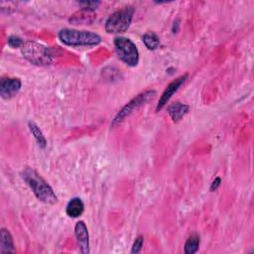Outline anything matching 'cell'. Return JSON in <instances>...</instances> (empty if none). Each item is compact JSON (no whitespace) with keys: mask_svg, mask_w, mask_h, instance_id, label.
<instances>
[{"mask_svg":"<svg viewBox=\"0 0 254 254\" xmlns=\"http://www.w3.org/2000/svg\"><path fill=\"white\" fill-rule=\"evenodd\" d=\"M22 179L32 190L36 198L44 204L55 205L58 202V198L53 191L52 187L34 170L29 167L25 168L21 173Z\"/></svg>","mask_w":254,"mask_h":254,"instance_id":"cell-1","label":"cell"},{"mask_svg":"<svg viewBox=\"0 0 254 254\" xmlns=\"http://www.w3.org/2000/svg\"><path fill=\"white\" fill-rule=\"evenodd\" d=\"M58 37L63 44L71 47H93L102 43L101 36L91 31L65 28L59 32Z\"/></svg>","mask_w":254,"mask_h":254,"instance_id":"cell-2","label":"cell"},{"mask_svg":"<svg viewBox=\"0 0 254 254\" xmlns=\"http://www.w3.org/2000/svg\"><path fill=\"white\" fill-rule=\"evenodd\" d=\"M135 9L133 6H125L112 13L106 21V31L109 34H121L131 25Z\"/></svg>","mask_w":254,"mask_h":254,"instance_id":"cell-3","label":"cell"},{"mask_svg":"<svg viewBox=\"0 0 254 254\" xmlns=\"http://www.w3.org/2000/svg\"><path fill=\"white\" fill-rule=\"evenodd\" d=\"M22 55L30 63L38 66H47L52 63L53 55L49 48L34 41H25L21 47Z\"/></svg>","mask_w":254,"mask_h":254,"instance_id":"cell-4","label":"cell"},{"mask_svg":"<svg viewBox=\"0 0 254 254\" xmlns=\"http://www.w3.org/2000/svg\"><path fill=\"white\" fill-rule=\"evenodd\" d=\"M114 48L117 57L127 66L136 67L139 63V52L136 45L128 38L116 37Z\"/></svg>","mask_w":254,"mask_h":254,"instance_id":"cell-5","label":"cell"},{"mask_svg":"<svg viewBox=\"0 0 254 254\" xmlns=\"http://www.w3.org/2000/svg\"><path fill=\"white\" fill-rule=\"evenodd\" d=\"M156 96V92L155 91H147L144 92L142 94H139L138 96H136L134 99H132L129 103H127L118 112L117 114L114 116L111 126H115L116 124H119L120 122H122L127 116H129L134 110H136L137 109H139L141 106L145 105L147 102H149L150 100L154 99Z\"/></svg>","mask_w":254,"mask_h":254,"instance_id":"cell-6","label":"cell"},{"mask_svg":"<svg viewBox=\"0 0 254 254\" xmlns=\"http://www.w3.org/2000/svg\"><path fill=\"white\" fill-rule=\"evenodd\" d=\"M187 78H188V74L186 73V74H183V75L179 76L178 78L174 79L172 82L168 84L167 88L163 92V94H162V96H161V98L158 102V105L156 107V111L157 112H159L168 104V102L171 100V98L174 96V94H176L178 92V90L185 83Z\"/></svg>","mask_w":254,"mask_h":254,"instance_id":"cell-7","label":"cell"},{"mask_svg":"<svg viewBox=\"0 0 254 254\" xmlns=\"http://www.w3.org/2000/svg\"><path fill=\"white\" fill-rule=\"evenodd\" d=\"M22 82L17 77H3L0 81V96L4 100L15 97L21 90Z\"/></svg>","mask_w":254,"mask_h":254,"instance_id":"cell-8","label":"cell"},{"mask_svg":"<svg viewBox=\"0 0 254 254\" xmlns=\"http://www.w3.org/2000/svg\"><path fill=\"white\" fill-rule=\"evenodd\" d=\"M74 235L78 248L82 254H89L90 250V234L88 227L83 221H77L74 226Z\"/></svg>","mask_w":254,"mask_h":254,"instance_id":"cell-9","label":"cell"},{"mask_svg":"<svg viewBox=\"0 0 254 254\" xmlns=\"http://www.w3.org/2000/svg\"><path fill=\"white\" fill-rule=\"evenodd\" d=\"M84 212V205L80 198H73L67 205L66 213L72 218H79Z\"/></svg>","mask_w":254,"mask_h":254,"instance_id":"cell-10","label":"cell"},{"mask_svg":"<svg viewBox=\"0 0 254 254\" xmlns=\"http://www.w3.org/2000/svg\"><path fill=\"white\" fill-rule=\"evenodd\" d=\"M189 110H190V107L181 103H175L168 109L169 115L171 116L174 122H178L181 119H183V117L189 112Z\"/></svg>","mask_w":254,"mask_h":254,"instance_id":"cell-11","label":"cell"},{"mask_svg":"<svg viewBox=\"0 0 254 254\" xmlns=\"http://www.w3.org/2000/svg\"><path fill=\"white\" fill-rule=\"evenodd\" d=\"M15 251L13 237L9 230L1 228V241H0V252L1 253H12Z\"/></svg>","mask_w":254,"mask_h":254,"instance_id":"cell-12","label":"cell"},{"mask_svg":"<svg viewBox=\"0 0 254 254\" xmlns=\"http://www.w3.org/2000/svg\"><path fill=\"white\" fill-rule=\"evenodd\" d=\"M28 127L30 132L33 134L38 146L42 149H44L47 146V140L42 132V130L40 129V127L34 122V121H29L28 122Z\"/></svg>","mask_w":254,"mask_h":254,"instance_id":"cell-13","label":"cell"},{"mask_svg":"<svg viewBox=\"0 0 254 254\" xmlns=\"http://www.w3.org/2000/svg\"><path fill=\"white\" fill-rule=\"evenodd\" d=\"M142 40L148 50L154 51L160 46V39H159L158 35L154 32H148V33L144 34L142 37Z\"/></svg>","mask_w":254,"mask_h":254,"instance_id":"cell-14","label":"cell"},{"mask_svg":"<svg viewBox=\"0 0 254 254\" xmlns=\"http://www.w3.org/2000/svg\"><path fill=\"white\" fill-rule=\"evenodd\" d=\"M200 236L198 234H192L186 241L184 251L186 254H194L199 250L200 247Z\"/></svg>","mask_w":254,"mask_h":254,"instance_id":"cell-15","label":"cell"},{"mask_svg":"<svg viewBox=\"0 0 254 254\" xmlns=\"http://www.w3.org/2000/svg\"><path fill=\"white\" fill-rule=\"evenodd\" d=\"M76 3L81 7V9L90 10V11H94L101 5L100 1H80Z\"/></svg>","mask_w":254,"mask_h":254,"instance_id":"cell-16","label":"cell"},{"mask_svg":"<svg viewBox=\"0 0 254 254\" xmlns=\"http://www.w3.org/2000/svg\"><path fill=\"white\" fill-rule=\"evenodd\" d=\"M24 40L22 38H20L19 36H16V35H12L8 38V46L11 47V48H21L24 44Z\"/></svg>","mask_w":254,"mask_h":254,"instance_id":"cell-17","label":"cell"},{"mask_svg":"<svg viewBox=\"0 0 254 254\" xmlns=\"http://www.w3.org/2000/svg\"><path fill=\"white\" fill-rule=\"evenodd\" d=\"M143 243H144V237L142 235H139L135 238V241L133 243V246H132V250H131V253L133 254H137L141 251L142 247H143Z\"/></svg>","mask_w":254,"mask_h":254,"instance_id":"cell-18","label":"cell"},{"mask_svg":"<svg viewBox=\"0 0 254 254\" xmlns=\"http://www.w3.org/2000/svg\"><path fill=\"white\" fill-rule=\"evenodd\" d=\"M220 184H221V179H220L219 177H217V178L213 181V183H212V185H211V188H210L211 192L217 191V190L219 188Z\"/></svg>","mask_w":254,"mask_h":254,"instance_id":"cell-19","label":"cell"}]
</instances>
